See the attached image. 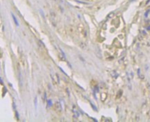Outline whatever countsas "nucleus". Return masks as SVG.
<instances>
[{
  "mask_svg": "<svg viewBox=\"0 0 150 122\" xmlns=\"http://www.w3.org/2000/svg\"><path fill=\"white\" fill-rule=\"evenodd\" d=\"M12 16H13V20H14V21H15V24H16V25H17V26H19V23H18V22H17L16 18H15V17L14 15H13V14H12Z\"/></svg>",
  "mask_w": 150,
  "mask_h": 122,
  "instance_id": "f257e3e1",
  "label": "nucleus"
},
{
  "mask_svg": "<svg viewBox=\"0 0 150 122\" xmlns=\"http://www.w3.org/2000/svg\"><path fill=\"white\" fill-rule=\"evenodd\" d=\"M34 104H35V108L36 109V108H37V97H35V99Z\"/></svg>",
  "mask_w": 150,
  "mask_h": 122,
  "instance_id": "f03ea898",
  "label": "nucleus"
},
{
  "mask_svg": "<svg viewBox=\"0 0 150 122\" xmlns=\"http://www.w3.org/2000/svg\"><path fill=\"white\" fill-rule=\"evenodd\" d=\"M47 102H48V104H49V106L50 107V106H52V102H51V100H49L47 101Z\"/></svg>",
  "mask_w": 150,
  "mask_h": 122,
  "instance_id": "7ed1b4c3",
  "label": "nucleus"
}]
</instances>
